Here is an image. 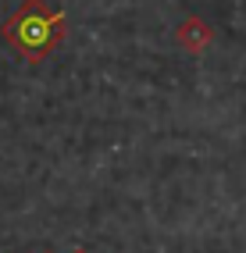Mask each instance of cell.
Masks as SVG:
<instances>
[{"mask_svg": "<svg viewBox=\"0 0 246 253\" xmlns=\"http://www.w3.org/2000/svg\"><path fill=\"white\" fill-rule=\"evenodd\" d=\"M0 36L29 64H40L64 43V36H68V14L50 7L46 0H22V7L0 25Z\"/></svg>", "mask_w": 246, "mask_h": 253, "instance_id": "cell-1", "label": "cell"}, {"mask_svg": "<svg viewBox=\"0 0 246 253\" xmlns=\"http://www.w3.org/2000/svg\"><path fill=\"white\" fill-rule=\"evenodd\" d=\"M175 40H178V46H182L186 54L196 57V54H204V50L214 43V29H210L204 18H196V14H193V18H186L182 25L175 29Z\"/></svg>", "mask_w": 246, "mask_h": 253, "instance_id": "cell-2", "label": "cell"}, {"mask_svg": "<svg viewBox=\"0 0 246 253\" xmlns=\"http://www.w3.org/2000/svg\"><path fill=\"white\" fill-rule=\"evenodd\" d=\"M75 253H89V250H75Z\"/></svg>", "mask_w": 246, "mask_h": 253, "instance_id": "cell-3", "label": "cell"}]
</instances>
